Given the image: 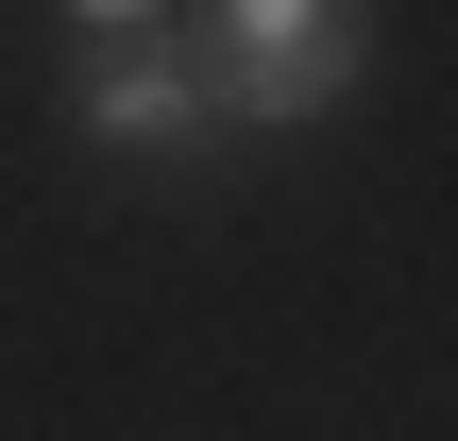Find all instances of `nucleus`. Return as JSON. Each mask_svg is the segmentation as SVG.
Listing matches in <instances>:
<instances>
[{
  "instance_id": "f03ea898",
  "label": "nucleus",
  "mask_w": 458,
  "mask_h": 441,
  "mask_svg": "<svg viewBox=\"0 0 458 441\" xmlns=\"http://www.w3.org/2000/svg\"><path fill=\"white\" fill-rule=\"evenodd\" d=\"M68 119H85V153H136V170H187V153L221 136V102H204V51H187V34H136V51H85Z\"/></svg>"
},
{
  "instance_id": "7ed1b4c3",
  "label": "nucleus",
  "mask_w": 458,
  "mask_h": 441,
  "mask_svg": "<svg viewBox=\"0 0 458 441\" xmlns=\"http://www.w3.org/2000/svg\"><path fill=\"white\" fill-rule=\"evenodd\" d=\"M68 34H102V51H136V34H170V0H68Z\"/></svg>"
},
{
  "instance_id": "f257e3e1",
  "label": "nucleus",
  "mask_w": 458,
  "mask_h": 441,
  "mask_svg": "<svg viewBox=\"0 0 458 441\" xmlns=\"http://www.w3.org/2000/svg\"><path fill=\"white\" fill-rule=\"evenodd\" d=\"M374 85V0H204V102L221 136H306Z\"/></svg>"
}]
</instances>
